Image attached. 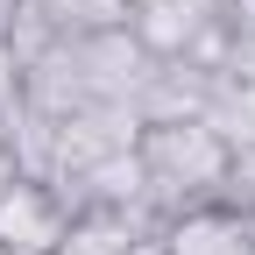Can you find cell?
I'll use <instances>...</instances> for the list:
<instances>
[{"mask_svg":"<svg viewBox=\"0 0 255 255\" xmlns=\"http://www.w3.org/2000/svg\"><path fill=\"white\" fill-rule=\"evenodd\" d=\"M135 156H142V177H149V206L156 220H177V213H199V206H220L227 191V170H234V142L199 114V121H149L135 135Z\"/></svg>","mask_w":255,"mask_h":255,"instance_id":"obj_1","label":"cell"},{"mask_svg":"<svg viewBox=\"0 0 255 255\" xmlns=\"http://www.w3.org/2000/svg\"><path fill=\"white\" fill-rule=\"evenodd\" d=\"M64 227H71V206L50 177H14L0 191V248L14 255H57Z\"/></svg>","mask_w":255,"mask_h":255,"instance_id":"obj_2","label":"cell"},{"mask_svg":"<svg viewBox=\"0 0 255 255\" xmlns=\"http://www.w3.org/2000/svg\"><path fill=\"white\" fill-rule=\"evenodd\" d=\"M163 234L156 213H121V206H78L71 227H64L57 255H135L142 241Z\"/></svg>","mask_w":255,"mask_h":255,"instance_id":"obj_3","label":"cell"},{"mask_svg":"<svg viewBox=\"0 0 255 255\" xmlns=\"http://www.w3.org/2000/svg\"><path fill=\"white\" fill-rule=\"evenodd\" d=\"M64 191V206H121V213H156L149 206V177H142V156L135 149H121V156H100L92 170H78V177H64L57 184Z\"/></svg>","mask_w":255,"mask_h":255,"instance_id":"obj_4","label":"cell"},{"mask_svg":"<svg viewBox=\"0 0 255 255\" xmlns=\"http://www.w3.org/2000/svg\"><path fill=\"white\" fill-rule=\"evenodd\" d=\"M50 14L57 36H107V28H128L135 14V0H36Z\"/></svg>","mask_w":255,"mask_h":255,"instance_id":"obj_5","label":"cell"},{"mask_svg":"<svg viewBox=\"0 0 255 255\" xmlns=\"http://www.w3.org/2000/svg\"><path fill=\"white\" fill-rule=\"evenodd\" d=\"M227 21H234L241 43H255V0H227Z\"/></svg>","mask_w":255,"mask_h":255,"instance_id":"obj_6","label":"cell"},{"mask_svg":"<svg viewBox=\"0 0 255 255\" xmlns=\"http://www.w3.org/2000/svg\"><path fill=\"white\" fill-rule=\"evenodd\" d=\"M21 14H28V0H0V43H14V28H21Z\"/></svg>","mask_w":255,"mask_h":255,"instance_id":"obj_7","label":"cell"},{"mask_svg":"<svg viewBox=\"0 0 255 255\" xmlns=\"http://www.w3.org/2000/svg\"><path fill=\"white\" fill-rule=\"evenodd\" d=\"M21 177V163H14V142H7V128H0V191H7Z\"/></svg>","mask_w":255,"mask_h":255,"instance_id":"obj_8","label":"cell"},{"mask_svg":"<svg viewBox=\"0 0 255 255\" xmlns=\"http://www.w3.org/2000/svg\"><path fill=\"white\" fill-rule=\"evenodd\" d=\"M227 255H255V234H241V241H234V248H227Z\"/></svg>","mask_w":255,"mask_h":255,"instance_id":"obj_9","label":"cell"},{"mask_svg":"<svg viewBox=\"0 0 255 255\" xmlns=\"http://www.w3.org/2000/svg\"><path fill=\"white\" fill-rule=\"evenodd\" d=\"M135 255H163V234H156V241H142V248H135Z\"/></svg>","mask_w":255,"mask_h":255,"instance_id":"obj_10","label":"cell"},{"mask_svg":"<svg viewBox=\"0 0 255 255\" xmlns=\"http://www.w3.org/2000/svg\"><path fill=\"white\" fill-rule=\"evenodd\" d=\"M248 234H255V220H248Z\"/></svg>","mask_w":255,"mask_h":255,"instance_id":"obj_11","label":"cell"},{"mask_svg":"<svg viewBox=\"0 0 255 255\" xmlns=\"http://www.w3.org/2000/svg\"><path fill=\"white\" fill-rule=\"evenodd\" d=\"M0 255H14V248H0Z\"/></svg>","mask_w":255,"mask_h":255,"instance_id":"obj_12","label":"cell"}]
</instances>
